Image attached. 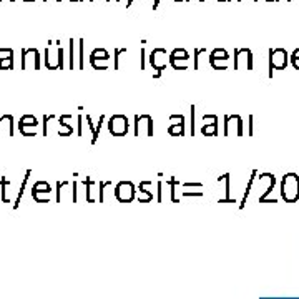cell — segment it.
<instances>
[{
  "label": "cell",
  "instance_id": "obj_1",
  "mask_svg": "<svg viewBox=\"0 0 299 299\" xmlns=\"http://www.w3.org/2000/svg\"><path fill=\"white\" fill-rule=\"evenodd\" d=\"M269 65H271V70L273 68H278V70L286 68V65H287L286 50H282V48L271 50L269 52Z\"/></svg>",
  "mask_w": 299,
  "mask_h": 299
},
{
  "label": "cell",
  "instance_id": "obj_2",
  "mask_svg": "<svg viewBox=\"0 0 299 299\" xmlns=\"http://www.w3.org/2000/svg\"><path fill=\"white\" fill-rule=\"evenodd\" d=\"M29 57L33 60V68H35V70L40 68V53H38L37 48H24V50H22V68L25 70L27 58H29Z\"/></svg>",
  "mask_w": 299,
  "mask_h": 299
},
{
  "label": "cell",
  "instance_id": "obj_3",
  "mask_svg": "<svg viewBox=\"0 0 299 299\" xmlns=\"http://www.w3.org/2000/svg\"><path fill=\"white\" fill-rule=\"evenodd\" d=\"M12 68H14V50L0 48V70H12Z\"/></svg>",
  "mask_w": 299,
  "mask_h": 299
},
{
  "label": "cell",
  "instance_id": "obj_4",
  "mask_svg": "<svg viewBox=\"0 0 299 299\" xmlns=\"http://www.w3.org/2000/svg\"><path fill=\"white\" fill-rule=\"evenodd\" d=\"M110 55L105 48H95L93 52L90 53V63L95 66L98 63V60H108Z\"/></svg>",
  "mask_w": 299,
  "mask_h": 299
},
{
  "label": "cell",
  "instance_id": "obj_5",
  "mask_svg": "<svg viewBox=\"0 0 299 299\" xmlns=\"http://www.w3.org/2000/svg\"><path fill=\"white\" fill-rule=\"evenodd\" d=\"M188 52L186 50H183V48H176V50H173L171 52V55H170V63L171 65H176L178 63V60H188Z\"/></svg>",
  "mask_w": 299,
  "mask_h": 299
},
{
  "label": "cell",
  "instance_id": "obj_6",
  "mask_svg": "<svg viewBox=\"0 0 299 299\" xmlns=\"http://www.w3.org/2000/svg\"><path fill=\"white\" fill-rule=\"evenodd\" d=\"M52 191V188H50V185L48 183H45V181H38V183H35L33 185V188H32V195H33V198H37L40 193H48Z\"/></svg>",
  "mask_w": 299,
  "mask_h": 299
},
{
  "label": "cell",
  "instance_id": "obj_7",
  "mask_svg": "<svg viewBox=\"0 0 299 299\" xmlns=\"http://www.w3.org/2000/svg\"><path fill=\"white\" fill-rule=\"evenodd\" d=\"M218 60H228V52L223 48H216L211 52V55H209V62H211V65H214Z\"/></svg>",
  "mask_w": 299,
  "mask_h": 299
},
{
  "label": "cell",
  "instance_id": "obj_8",
  "mask_svg": "<svg viewBox=\"0 0 299 299\" xmlns=\"http://www.w3.org/2000/svg\"><path fill=\"white\" fill-rule=\"evenodd\" d=\"M37 125H38V121H37L35 116H32V115H25L24 118L20 120L19 128H20V131H24V130L27 128V126H33V128H35Z\"/></svg>",
  "mask_w": 299,
  "mask_h": 299
},
{
  "label": "cell",
  "instance_id": "obj_9",
  "mask_svg": "<svg viewBox=\"0 0 299 299\" xmlns=\"http://www.w3.org/2000/svg\"><path fill=\"white\" fill-rule=\"evenodd\" d=\"M125 52H126L125 48H116L115 50V68H118V58H120V55L125 53Z\"/></svg>",
  "mask_w": 299,
  "mask_h": 299
},
{
  "label": "cell",
  "instance_id": "obj_10",
  "mask_svg": "<svg viewBox=\"0 0 299 299\" xmlns=\"http://www.w3.org/2000/svg\"><path fill=\"white\" fill-rule=\"evenodd\" d=\"M201 53H206V50H203V48H196L195 50V70L198 68V58H199V55Z\"/></svg>",
  "mask_w": 299,
  "mask_h": 299
},
{
  "label": "cell",
  "instance_id": "obj_11",
  "mask_svg": "<svg viewBox=\"0 0 299 299\" xmlns=\"http://www.w3.org/2000/svg\"><path fill=\"white\" fill-rule=\"evenodd\" d=\"M70 68L73 70V38L70 40Z\"/></svg>",
  "mask_w": 299,
  "mask_h": 299
},
{
  "label": "cell",
  "instance_id": "obj_12",
  "mask_svg": "<svg viewBox=\"0 0 299 299\" xmlns=\"http://www.w3.org/2000/svg\"><path fill=\"white\" fill-rule=\"evenodd\" d=\"M80 68H83V40H80Z\"/></svg>",
  "mask_w": 299,
  "mask_h": 299
},
{
  "label": "cell",
  "instance_id": "obj_13",
  "mask_svg": "<svg viewBox=\"0 0 299 299\" xmlns=\"http://www.w3.org/2000/svg\"><path fill=\"white\" fill-rule=\"evenodd\" d=\"M43 2H48V0H43ZM55 2H62V0H55Z\"/></svg>",
  "mask_w": 299,
  "mask_h": 299
},
{
  "label": "cell",
  "instance_id": "obj_14",
  "mask_svg": "<svg viewBox=\"0 0 299 299\" xmlns=\"http://www.w3.org/2000/svg\"><path fill=\"white\" fill-rule=\"evenodd\" d=\"M70 2H82V0H70Z\"/></svg>",
  "mask_w": 299,
  "mask_h": 299
},
{
  "label": "cell",
  "instance_id": "obj_15",
  "mask_svg": "<svg viewBox=\"0 0 299 299\" xmlns=\"http://www.w3.org/2000/svg\"><path fill=\"white\" fill-rule=\"evenodd\" d=\"M219 2H230V0H219Z\"/></svg>",
  "mask_w": 299,
  "mask_h": 299
},
{
  "label": "cell",
  "instance_id": "obj_16",
  "mask_svg": "<svg viewBox=\"0 0 299 299\" xmlns=\"http://www.w3.org/2000/svg\"><path fill=\"white\" fill-rule=\"evenodd\" d=\"M268 2H278V0H268Z\"/></svg>",
  "mask_w": 299,
  "mask_h": 299
},
{
  "label": "cell",
  "instance_id": "obj_17",
  "mask_svg": "<svg viewBox=\"0 0 299 299\" xmlns=\"http://www.w3.org/2000/svg\"><path fill=\"white\" fill-rule=\"evenodd\" d=\"M24 2H30V0H24Z\"/></svg>",
  "mask_w": 299,
  "mask_h": 299
},
{
  "label": "cell",
  "instance_id": "obj_18",
  "mask_svg": "<svg viewBox=\"0 0 299 299\" xmlns=\"http://www.w3.org/2000/svg\"><path fill=\"white\" fill-rule=\"evenodd\" d=\"M10 2H15V0H10Z\"/></svg>",
  "mask_w": 299,
  "mask_h": 299
}]
</instances>
